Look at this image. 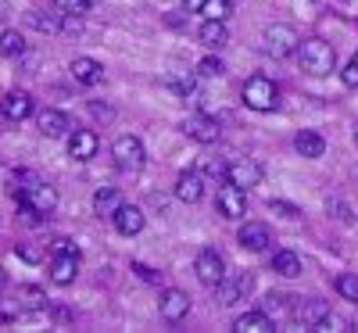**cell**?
Listing matches in <instances>:
<instances>
[{
    "label": "cell",
    "instance_id": "6da1fadb",
    "mask_svg": "<svg viewBox=\"0 0 358 333\" xmlns=\"http://www.w3.org/2000/svg\"><path fill=\"white\" fill-rule=\"evenodd\" d=\"M297 65H301V72H308V76H330L334 72V65H337V54H334V47L326 43V40H301V47H297Z\"/></svg>",
    "mask_w": 358,
    "mask_h": 333
},
{
    "label": "cell",
    "instance_id": "7a4b0ae2",
    "mask_svg": "<svg viewBox=\"0 0 358 333\" xmlns=\"http://www.w3.org/2000/svg\"><path fill=\"white\" fill-rule=\"evenodd\" d=\"M297 47H301V36H297L294 25H268L265 36H262V50L268 57H276V62H287V57L297 54Z\"/></svg>",
    "mask_w": 358,
    "mask_h": 333
},
{
    "label": "cell",
    "instance_id": "3957f363",
    "mask_svg": "<svg viewBox=\"0 0 358 333\" xmlns=\"http://www.w3.org/2000/svg\"><path fill=\"white\" fill-rule=\"evenodd\" d=\"M280 101V90L273 79H265V76H251L244 83V104L255 108V111H273Z\"/></svg>",
    "mask_w": 358,
    "mask_h": 333
},
{
    "label": "cell",
    "instance_id": "277c9868",
    "mask_svg": "<svg viewBox=\"0 0 358 333\" xmlns=\"http://www.w3.org/2000/svg\"><path fill=\"white\" fill-rule=\"evenodd\" d=\"M111 158H115L118 169L136 172V169H143V162H147V150H143V143H140L136 136H118V140L111 143Z\"/></svg>",
    "mask_w": 358,
    "mask_h": 333
},
{
    "label": "cell",
    "instance_id": "5b68a950",
    "mask_svg": "<svg viewBox=\"0 0 358 333\" xmlns=\"http://www.w3.org/2000/svg\"><path fill=\"white\" fill-rule=\"evenodd\" d=\"M255 287V272L251 269H241V272H226V280L219 283V301L222 305H236V301H244Z\"/></svg>",
    "mask_w": 358,
    "mask_h": 333
},
{
    "label": "cell",
    "instance_id": "8992f818",
    "mask_svg": "<svg viewBox=\"0 0 358 333\" xmlns=\"http://www.w3.org/2000/svg\"><path fill=\"white\" fill-rule=\"evenodd\" d=\"M194 269H197V280H201L204 287H219V283L226 280V262H222V255L212 251V248L197 255Z\"/></svg>",
    "mask_w": 358,
    "mask_h": 333
},
{
    "label": "cell",
    "instance_id": "52a82bcc",
    "mask_svg": "<svg viewBox=\"0 0 358 333\" xmlns=\"http://www.w3.org/2000/svg\"><path fill=\"white\" fill-rule=\"evenodd\" d=\"M262 165L258 162H248V158H236V162H229L226 165V183H233V187H241V190H251V187H258L262 183Z\"/></svg>",
    "mask_w": 358,
    "mask_h": 333
},
{
    "label": "cell",
    "instance_id": "ba28073f",
    "mask_svg": "<svg viewBox=\"0 0 358 333\" xmlns=\"http://www.w3.org/2000/svg\"><path fill=\"white\" fill-rule=\"evenodd\" d=\"M326 316H330V305L319 297H297V305H294V323L297 326H319Z\"/></svg>",
    "mask_w": 358,
    "mask_h": 333
},
{
    "label": "cell",
    "instance_id": "9c48e42d",
    "mask_svg": "<svg viewBox=\"0 0 358 333\" xmlns=\"http://www.w3.org/2000/svg\"><path fill=\"white\" fill-rule=\"evenodd\" d=\"M236 240H241V248H248V251H268L273 248V229L265 222H244Z\"/></svg>",
    "mask_w": 358,
    "mask_h": 333
},
{
    "label": "cell",
    "instance_id": "30bf717a",
    "mask_svg": "<svg viewBox=\"0 0 358 333\" xmlns=\"http://www.w3.org/2000/svg\"><path fill=\"white\" fill-rule=\"evenodd\" d=\"M36 126H40L43 136L57 140V136H69V133H72V118H69L65 111H57V108H47V111L36 115Z\"/></svg>",
    "mask_w": 358,
    "mask_h": 333
},
{
    "label": "cell",
    "instance_id": "8fae6325",
    "mask_svg": "<svg viewBox=\"0 0 358 333\" xmlns=\"http://www.w3.org/2000/svg\"><path fill=\"white\" fill-rule=\"evenodd\" d=\"M183 129H187L197 143H219V136H222V126L215 122L212 115H194V118H187Z\"/></svg>",
    "mask_w": 358,
    "mask_h": 333
},
{
    "label": "cell",
    "instance_id": "7c38bea8",
    "mask_svg": "<svg viewBox=\"0 0 358 333\" xmlns=\"http://www.w3.org/2000/svg\"><path fill=\"white\" fill-rule=\"evenodd\" d=\"M97 147H101V140H97L94 129H72L69 133V155L76 162H90V158L97 155Z\"/></svg>",
    "mask_w": 358,
    "mask_h": 333
},
{
    "label": "cell",
    "instance_id": "4fadbf2b",
    "mask_svg": "<svg viewBox=\"0 0 358 333\" xmlns=\"http://www.w3.org/2000/svg\"><path fill=\"white\" fill-rule=\"evenodd\" d=\"M176 197L183 201V204H197V201L204 197V176L194 172V169L179 172V179H176Z\"/></svg>",
    "mask_w": 358,
    "mask_h": 333
},
{
    "label": "cell",
    "instance_id": "5bb4252c",
    "mask_svg": "<svg viewBox=\"0 0 358 333\" xmlns=\"http://www.w3.org/2000/svg\"><path fill=\"white\" fill-rule=\"evenodd\" d=\"M158 312H162L165 323H179V319L190 312V294H187V290H165Z\"/></svg>",
    "mask_w": 358,
    "mask_h": 333
},
{
    "label": "cell",
    "instance_id": "9a60e30c",
    "mask_svg": "<svg viewBox=\"0 0 358 333\" xmlns=\"http://www.w3.org/2000/svg\"><path fill=\"white\" fill-rule=\"evenodd\" d=\"M25 204L33 208V211H40V215H50V211L57 208V190L40 179L36 187H29V190H25Z\"/></svg>",
    "mask_w": 358,
    "mask_h": 333
},
{
    "label": "cell",
    "instance_id": "2e32d148",
    "mask_svg": "<svg viewBox=\"0 0 358 333\" xmlns=\"http://www.w3.org/2000/svg\"><path fill=\"white\" fill-rule=\"evenodd\" d=\"M197 36H201V43H204L208 50H222V47L229 43V25H226L222 18H208V22H201Z\"/></svg>",
    "mask_w": 358,
    "mask_h": 333
},
{
    "label": "cell",
    "instance_id": "e0dca14e",
    "mask_svg": "<svg viewBox=\"0 0 358 333\" xmlns=\"http://www.w3.org/2000/svg\"><path fill=\"white\" fill-rule=\"evenodd\" d=\"M244 194H248V190H241V187L226 183V187H222V194H219V215H226V219H241L244 211H248Z\"/></svg>",
    "mask_w": 358,
    "mask_h": 333
},
{
    "label": "cell",
    "instance_id": "ac0fdd59",
    "mask_svg": "<svg viewBox=\"0 0 358 333\" xmlns=\"http://www.w3.org/2000/svg\"><path fill=\"white\" fill-rule=\"evenodd\" d=\"M0 111H4V118H11V122H25V118L33 115V97L22 94V90H11V94L0 101Z\"/></svg>",
    "mask_w": 358,
    "mask_h": 333
},
{
    "label": "cell",
    "instance_id": "d6986e66",
    "mask_svg": "<svg viewBox=\"0 0 358 333\" xmlns=\"http://www.w3.org/2000/svg\"><path fill=\"white\" fill-rule=\"evenodd\" d=\"M233 330L236 333H273L276 323H273V316H268L265 309H251V312H244L241 319L233 323Z\"/></svg>",
    "mask_w": 358,
    "mask_h": 333
},
{
    "label": "cell",
    "instance_id": "ffe728a7",
    "mask_svg": "<svg viewBox=\"0 0 358 333\" xmlns=\"http://www.w3.org/2000/svg\"><path fill=\"white\" fill-rule=\"evenodd\" d=\"M72 79L83 83V86H97V83H104V65L94 62V57H76L72 62Z\"/></svg>",
    "mask_w": 358,
    "mask_h": 333
},
{
    "label": "cell",
    "instance_id": "44dd1931",
    "mask_svg": "<svg viewBox=\"0 0 358 333\" xmlns=\"http://www.w3.org/2000/svg\"><path fill=\"white\" fill-rule=\"evenodd\" d=\"M76 272H79V255H54L50 262V280L57 287H69L76 280Z\"/></svg>",
    "mask_w": 358,
    "mask_h": 333
},
{
    "label": "cell",
    "instance_id": "7402d4cb",
    "mask_svg": "<svg viewBox=\"0 0 358 333\" xmlns=\"http://www.w3.org/2000/svg\"><path fill=\"white\" fill-rule=\"evenodd\" d=\"M111 219H115V229L126 233V236H136V233L143 229V211H140L136 204H122Z\"/></svg>",
    "mask_w": 358,
    "mask_h": 333
},
{
    "label": "cell",
    "instance_id": "603a6c76",
    "mask_svg": "<svg viewBox=\"0 0 358 333\" xmlns=\"http://www.w3.org/2000/svg\"><path fill=\"white\" fill-rule=\"evenodd\" d=\"M294 150L301 158H322L326 155V140H322V133H315V129H301L294 136Z\"/></svg>",
    "mask_w": 358,
    "mask_h": 333
},
{
    "label": "cell",
    "instance_id": "cb8c5ba5",
    "mask_svg": "<svg viewBox=\"0 0 358 333\" xmlns=\"http://www.w3.org/2000/svg\"><path fill=\"white\" fill-rule=\"evenodd\" d=\"M118 208H122V194H118V187H101L94 194V211L101 219H111Z\"/></svg>",
    "mask_w": 358,
    "mask_h": 333
},
{
    "label": "cell",
    "instance_id": "d4e9b609",
    "mask_svg": "<svg viewBox=\"0 0 358 333\" xmlns=\"http://www.w3.org/2000/svg\"><path fill=\"white\" fill-rule=\"evenodd\" d=\"M273 272H280V276H287V280L301 276V258H297V251H276L273 255Z\"/></svg>",
    "mask_w": 358,
    "mask_h": 333
},
{
    "label": "cell",
    "instance_id": "484cf974",
    "mask_svg": "<svg viewBox=\"0 0 358 333\" xmlns=\"http://www.w3.org/2000/svg\"><path fill=\"white\" fill-rule=\"evenodd\" d=\"M18 309L22 312H43L47 309V294L40 287H22L18 290Z\"/></svg>",
    "mask_w": 358,
    "mask_h": 333
},
{
    "label": "cell",
    "instance_id": "4316f807",
    "mask_svg": "<svg viewBox=\"0 0 358 333\" xmlns=\"http://www.w3.org/2000/svg\"><path fill=\"white\" fill-rule=\"evenodd\" d=\"M0 54L4 57H22L25 54V36L18 33V29H4V33H0Z\"/></svg>",
    "mask_w": 358,
    "mask_h": 333
},
{
    "label": "cell",
    "instance_id": "83f0119b",
    "mask_svg": "<svg viewBox=\"0 0 358 333\" xmlns=\"http://www.w3.org/2000/svg\"><path fill=\"white\" fill-rule=\"evenodd\" d=\"M25 18H29V25H33V29H40V33H57V29H62V18L47 15V11H29Z\"/></svg>",
    "mask_w": 358,
    "mask_h": 333
},
{
    "label": "cell",
    "instance_id": "f1b7e54d",
    "mask_svg": "<svg viewBox=\"0 0 358 333\" xmlns=\"http://www.w3.org/2000/svg\"><path fill=\"white\" fill-rule=\"evenodd\" d=\"M54 8L62 15H69V18H79V15H86L90 8H94V0H54Z\"/></svg>",
    "mask_w": 358,
    "mask_h": 333
},
{
    "label": "cell",
    "instance_id": "f546056e",
    "mask_svg": "<svg viewBox=\"0 0 358 333\" xmlns=\"http://www.w3.org/2000/svg\"><path fill=\"white\" fill-rule=\"evenodd\" d=\"M337 294L344 297V301H358V276L355 272H344V276H337Z\"/></svg>",
    "mask_w": 358,
    "mask_h": 333
},
{
    "label": "cell",
    "instance_id": "4dcf8cb0",
    "mask_svg": "<svg viewBox=\"0 0 358 333\" xmlns=\"http://www.w3.org/2000/svg\"><path fill=\"white\" fill-rule=\"evenodd\" d=\"M226 72V65L219 62V57H201L197 62V76H204V79H219Z\"/></svg>",
    "mask_w": 358,
    "mask_h": 333
},
{
    "label": "cell",
    "instance_id": "1f68e13d",
    "mask_svg": "<svg viewBox=\"0 0 358 333\" xmlns=\"http://www.w3.org/2000/svg\"><path fill=\"white\" fill-rule=\"evenodd\" d=\"M326 211H330L334 219H341V222H351V204L341 201V197H330V201H326Z\"/></svg>",
    "mask_w": 358,
    "mask_h": 333
},
{
    "label": "cell",
    "instance_id": "d6a6232c",
    "mask_svg": "<svg viewBox=\"0 0 358 333\" xmlns=\"http://www.w3.org/2000/svg\"><path fill=\"white\" fill-rule=\"evenodd\" d=\"M341 79H344V86L348 90H358V54L351 57V62L344 65V72H341Z\"/></svg>",
    "mask_w": 358,
    "mask_h": 333
},
{
    "label": "cell",
    "instance_id": "836d02e7",
    "mask_svg": "<svg viewBox=\"0 0 358 333\" xmlns=\"http://www.w3.org/2000/svg\"><path fill=\"white\" fill-rule=\"evenodd\" d=\"M50 251H54V255H79L76 240H69V236H57V240H50Z\"/></svg>",
    "mask_w": 358,
    "mask_h": 333
},
{
    "label": "cell",
    "instance_id": "e575fe53",
    "mask_svg": "<svg viewBox=\"0 0 358 333\" xmlns=\"http://www.w3.org/2000/svg\"><path fill=\"white\" fill-rule=\"evenodd\" d=\"M273 211H283V215H290V219H301V208L287 204V201H273Z\"/></svg>",
    "mask_w": 358,
    "mask_h": 333
},
{
    "label": "cell",
    "instance_id": "d590c367",
    "mask_svg": "<svg viewBox=\"0 0 358 333\" xmlns=\"http://www.w3.org/2000/svg\"><path fill=\"white\" fill-rule=\"evenodd\" d=\"M133 269H136V276H140L143 283H158V280H162V276H158V272H155V269H147V265H140V262H136Z\"/></svg>",
    "mask_w": 358,
    "mask_h": 333
},
{
    "label": "cell",
    "instance_id": "8d00e7d4",
    "mask_svg": "<svg viewBox=\"0 0 358 333\" xmlns=\"http://www.w3.org/2000/svg\"><path fill=\"white\" fill-rule=\"evenodd\" d=\"M18 258H25V262H40V248H33V244H18Z\"/></svg>",
    "mask_w": 358,
    "mask_h": 333
},
{
    "label": "cell",
    "instance_id": "74e56055",
    "mask_svg": "<svg viewBox=\"0 0 358 333\" xmlns=\"http://www.w3.org/2000/svg\"><path fill=\"white\" fill-rule=\"evenodd\" d=\"M172 90H179V94H190L194 90V76H183V79H176V83H169Z\"/></svg>",
    "mask_w": 358,
    "mask_h": 333
},
{
    "label": "cell",
    "instance_id": "f35d334b",
    "mask_svg": "<svg viewBox=\"0 0 358 333\" xmlns=\"http://www.w3.org/2000/svg\"><path fill=\"white\" fill-rule=\"evenodd\" d=\"M183 8H187L190 15H201V11L208 8V0H183Z\"/></svg>",
    "mask_w": 358,
    "mask_h": 333
},
{
    "label": "cell",
    "instance_id": "ab89813d",
    "mask_svg": "<svg viewBox=\"0 0 358 333\" xmlns=\"http://www.w3.org/2000/svg\"><path fill=\"white\" fill-rule=\"evenodd\" d=\"M8 15V0H0V18H4Z\"/></svg>",
    "mask_w": 358,
    "mask_h": 333
},
{
    "label": "cell",
    "instance_id": "60d3db41",
    "mask_svg": "<svg viewBox=\"0 0 358 333\" xmlns=\"http://www.w3.org/2000/svg\"><path fill=\"white\" fill-rule=\"evenodd\" d=\"M0 283H4V272H0Z\"/></svg>",
    "mask_w": 358,
    "mask_h": 333
},
{
    "label": "cell",
    "instance_id": "b9f144b4",
    "mask_svg": "<svg viewBox=\"0 0 358 333\" xmlns=\"http://www.w3.org/2000/svg\"><path fill=\"white\" fill-rule=\"evenodd\" d=\"M355 136H358V133H355Z\"/></svg>",
    "mask_w": 358,
    "mask_h": 333
}]
</instances>
